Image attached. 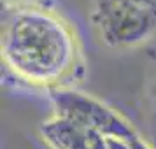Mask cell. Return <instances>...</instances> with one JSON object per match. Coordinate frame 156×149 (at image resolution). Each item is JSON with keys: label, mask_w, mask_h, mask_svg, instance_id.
Here are the masks:
<instances>
[{"label": "cell", "mask_w": 156, "mask_h": 149, "mask_svg": "<svg viewBox=\"0 0 156 149\" xmlns=\"http://www.w3.org/2000/svg\"><path fill=\"white\" fill-rule=\"evenodd\" d=\"M2 60L16 76L48 90L83 74V55L70 23L42 5H14L2 27Z\"/></svg>", "instance_id": "6da1fadb"}, {"label": "cell", "mask_w": 156, "mask_h": 149, "mask_svg": "<svg viewBox=\"0 0 156 149\" xmlns=\"http://www.w3.org/2000/svg\"><path fill=\"white\" fill-rule=\"evenodd\" d=\"M91 21L111 48H135L156 32V0H97Z\"/></svg>", "instance_id": "7a4b0ae2"}, {"label": "cell", "mask_w": 156, "mask_h": 149, "mask_svg": "<svg viewBox=\"0 0 156 149\" xmlns=\"http://www.w3.org/2000/svg\"><path fill=\"white\" fill-rule=\"evenodd\" d=\"M48 91L55 116L58 118L69 119L86 130L98 132L104 137H116L125 140H132L137 137L135 128L128 123V119L91 95L70 86L53 88Z\"/></svg>", "instance_id": "3957f363"}, {"label": "cell", "mask_w": 156, "mask_h": 149, "mask_svg": "<svg viewBox=\"0 0 156 149\" xmlns=\"http://www.w3.org/2000/svg\"><path fill=\"white\" fill-rule=\"evenodd\" d=\"M39 133L51 149H109L107 137L58 116L44 121Z\"/></svg>", "instance_id": "277c9868"}, {"label": "cell", "mask_w": 156, "mask_h": 149, "mask_svg": "<svg viewBox=\"0 0 156 149\" xmlns=\"http://www.w3.org/2000/svg\"><path fill=\"white\" fill-rule=\"evenodd\" d=\"M107 146H109V149H132L130 140L116 139V137H107Z\"/></svg>", "instance_id": "5b68a950"}, {"label": "cell", "mask_w": 156, "mask_h": 149, "mask_svg": "<svg viewBox=\"0 0 156 149\" xmlns=\"http://www.w3.org/2000/svg\"><path fill=\"white\" fill-rule=\"evenodd\" d=\"M130 146H132V149H154L151 144H147L144 139H140L139 135H137L135 139H132V140H130Z\"/></svg>", "instance_id": "8992f818"}]
</instances>
